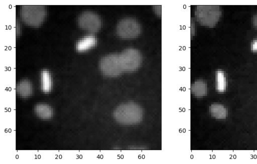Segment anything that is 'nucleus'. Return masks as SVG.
Here are the masks:
<instances>
[{
    "mask_svg": "<svg viewBox=\"0 0 257 164\" xmlns=\"http://www.w3.org/2000/svg\"><path fill=\"white\" fill-rule=\"evenodd\" d=\"M216 90L220 92L226 89V78L222 70H218L216 74Z\"/></svg>",
    "mask_w": 257,
    "mask_h": 164,
    "instance_id": "obj_14",
    "label": "nucleus"
},
{
    "mask_svg": "<svg viewBox=\"0 0 257 164\" xmlns=\"http://www.w3.org/2000/svg\"><path fill=\"white\" fill-rule=\"evenodd\" d=\"M195 15L201 25L213 27L221 15L220 7L218 6H197Z\"/></svg>",
    "mask_w": 257,
    "mask_h": 164,
    "instance_id": "obj_3",
    "label": "nucleus"
},
{
    "mask_svg": "<svg viewBox=\"0 0 257 164\" xmlns=\"http://www.w3.org/2000/svg\"><path fill=\"white\" fill-rule=\"evenodd\" d=\"M119 58L123 72H132L140 66L142 58L140 52L137 49L128 48L119 54Z\"/></svg>",
    "mask_w": 257,
    "mask_h": 164,
    "instance_id": "obj_4",
    "label": "nucleus"
},
{
    "mask_svg": "<svg viewBox=\"0 0 257 164\" xmlns=\"http://www.w3.org/2000/svg\"><path fill=\"white\" fill-rule=\"evenodd\" d=\"M116 32L119 37L123 39L135 38L140 34L141 26L134 18H123L117 23Z\"/></svg>",
    "mask_w": 257,
    "mask_h": 164,
    "instance_id": "obj_5",
    "label": "nucleus"
},
{
    "mask_svg": "<svg viewBox=\"0 0 257 164\" xmlns=\"http://www.w3.org/2000/svg\"><path fill=\"white\" fill-rule=\"evenodd\" d=\"M41 84L42 91L49 92L52 88V80L49 71L43 70L41 72Z\"/></svg>",
    "mask_w": 257,
    "mask_h": 164,
    "instance_id": "obj_12",
    "label": "nucleus"
},
{
    "mask_svg": "<svg viewBox=\"0 0 257 164\" xmlns=\"http://www.w3.org/2000/svg\"><path fill=\"white\" fill-rule=\"evenodd\" d=\"M36 114L43 119H49L53 116V110L46 104H38L35 107Z\"/></svg>",
    "mask_w": 257,
    "mask_h": 164,
    "instance_id": "obj_11",
    "label": "nucleus"
},
{
    "mask_svg": "<svg viewBox=\"0 0 257 164\" xmlns=\"http://www.w3.org/2000/svg\"><path fill=\"white\" fill-rule=\"evenodd\" d=\"M211 116L218 119L225 118L227 116V110L224 106L220 104H213L210 107Z\"/></svg>",
    "mask_w": 257,
    "mask_h": 164,
    "instance_id": "obj_13",
    "label": "nucleus"
},
{
    "mask_svg": "<svg viewBox=\"0 0 257 164\" xmlns=\"http://www.w3.org/2000/svg\"><path fill=\"white\" fill-rule=\"evenodd\" d=\"M114 120L123 124H134L140 122L143 118V110L138 104L128 102L121 104L114 110Z\"/></svg>",
    "mask_w": 257,
    "mask_h": 164,
    "instance_id": "obj_1",
    "label": "nucleus"
},
{
    "mask_svg": "<svg viewBox=\"0 0 257 164\" xmlns=\"http://www.w3.org/2000/svg\"><path fill=\"white\" fill-rule=\"evenodd\" d=\"M252 22L254 26L257 28V13L253 17Z\"/></svg>",
    "mask_w": 257,
    "mask_h": 164,
    "instance_id": "obj_16",
    "label": "nucleus"
},
{
    "mask_svg": "<svg viewBox=\"0 0 257 164\" xmlns=\"http://www.w3.org/2000/svg\"><path fill=\"white\" fill-rule=\"evenodd\" d=\"M33 91L32 84L28 80H23L17 84L16 92L20 96L26 97L30 96Z\"/></svg>",
    "mask_w": 257,
    "mask_h": 164,
    "instance_id": "obj_9",
    "label": "nucleus"
},
{
    "mask_svg": "<svg viewBox=\"0 0 257 164\" xmlns=\"http://www.w3.org/2000/svg\"><path fill=\"white\" fill-rule=\"evenodd\" d=\"M191 92L194 96L197 97L205 96L207 92V84L203 80H197L191 84Z\"/></svg>",
    "mask_w": 257,
    "mask_h": 164,
    "instance_id": "obj_10",
    "label": "nucleus"
},
{
    "mask_svg": "<svg viewBox=\"0 0 257 164\" xmlns=\"http://www.w3.org/2000/svg\"><path fill=\"white\" fill-rule=\"evenodd\" d=\"M97 40L94 36H87L79 40L76 44V50L78 52L85 51L94 46Z\"/></svg>",
    "mask_w": 257,
    "mask_h": 164,
    "instance_id": "obj_8",
    "label": "nucleus"
},
{
    "mask_svg": "<svg viewBox=\"0 0 257 164\" xmlns=\"http://www.w3.org/2000/svg\"><path fill=\"white\" fill-rule=\"evenodd\" d=\"M250 48L251 50L257 51V40L251 42Z\"/></svg>",
    "mask_w": 257,
    "mask_h": 164,
    "instance_id": "obj_15",
    "label": "nucleus"
},
{
    "mask_svg": "<svg viewBox=\"0 0 257 164\" xmlns=\"http://www.w3.org/2000/svg\"><path fill=\"white\" fill-rule=\"evenodd\" d=\"M46 14L43 6L25 5L20 10V16L23 22L28 25L38 26L43 22Z\"/></svg>",
    "mask_w": 257,
    "mask_h": 164,
    "instance_id": "obj_2",
    "label": "nucleus"
},
{
    "mask_svg": "<svg viewBox=\"0 0 257 164\" xmlns=\"http://www.w3.org/2000/svg\"><path fill=\"white\" fill-rule=\"evenodd\" d=\"M79 26L90 32H95L99 30L101 26L100 17L96 14L86 12L79 15L78 18Z\"/></svg>",
    "mask_w": 257,
    "mask_h": 164,
    "instance_id": "obj_7",
    "label": "nucleus"
},
{
    "mask_svg": "<svg viewBox=\"0 0 257 164\" xmlns=\"http://www.w3.org/2000/svg\"><path fill=\"white\" fill-rule=\"evenodd\" d=\"M99 68L104 76L109 77L118 76L123 72L117 54L103 56L100 60Z\"/></svg>",
    "mask_w": 257,
    "mask_h": 164,
    "instance_id": "obj_6",
    "label": "nucleus"
}]
</instances>
